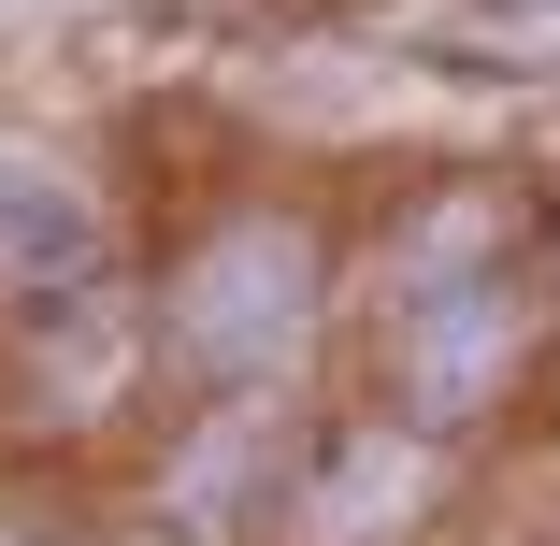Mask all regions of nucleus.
<instances>
[{
	"label": "nucleus",
	"mask_w": 560,
	"mask_h": 546,
	"mask_svg": "<svg viewBox=\"0 0 560 546\" xmlns=\"http://www.w3.org/2000/svg\"><path fill=\"white\" fill-rule=\"evenodd\" d=\"M302 332H316V245L288 231V216L215 231V245L187 259V288H173V346H187L201 374H231V388L288 374V360H302Z\"/></svg>",
	"instance_id": "obj_1"
},
{
	"label": "nucleus",
	"mask_w": 560,
	"mask_h": 546,
	"mask_svg": "<svg viewBox=\"0 0 560 546\" xmlns=\"http://www.w3.org/2000/svg\"><path fill=\"white\" fill-rule=\"evenodd\" d=\"M517 360V302L503 288H417L402 302V403L417 417H475Z\"/></svg>",
	"instance_id": "obj_2"
},
{
	"label": "nucleus",
	"mask_w": 560,
	"mask_h": 546,
	"mask_svg": "<svg viewBox=\"0 0 560 546\" xmlns=\"http://www.w3.org/2000/svg\"><path fill=\"white\" fill-rule=\"evenodd\" d=\"M0 274L44 288V302H72V288L101 274V201H86V173H72V159L0 144Z\"/></svg>",
	"instance_id": "obj_3"
},
{
	"label": "nucleus",
	"mask_w": 560,
	"mask_h": 546,
	"mask_svg": "<svg viewBox=\"0 0 560 546\" xmlns=\"http://www.w3.org/2000/svg\"><path fill=\"white\" fill-rule=\"evenodd\" d=\"M402 503H417V446H388V431H374V446H346V461L316 475V532H330V546H374Z\"/></svg>",
	"instance_id": "obj_4"
},
{
	"label": "nucleus",
	"mask_w": 560,
	"mask_h": 546,
	"mask_svg": "<svg viewBox=\"0 0 560 546\" xmlns=\"http://www.w3.org/2000/svg\"><path fill=\"white\" fill-rule=\"evenodd\" d=\"M0 546H15V532H0Z\"/></svg>",
	"instance_id": "obj_5"
}]
</instances>
